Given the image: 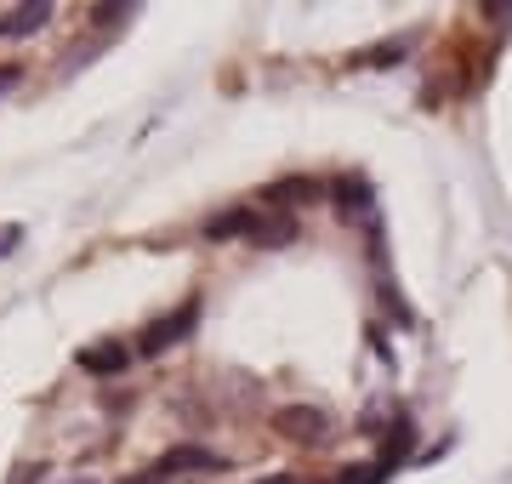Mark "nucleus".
<instances>
[{
	"label": "nucleus",
	"instance_id": "obj_4",
	"mask_svg": "<svg viewBox=\"0 0 512 484\" xmlns=\"http://www.w3.org/2000/svg\"><path fill=\"white\" fill-rule=\"evenodd\" d=\"M12 80H18V69H0V86H12Z\"/></svg>",
	"mask_w": 512,
	"mask_h": 484
},
{
	"label": "nucleus",
	"instance_id": "obj_3",
	"mask_svg": "<svg viewBox=\"0 0 512 484\" xmlns=\"http://www.w3.org/2000/svg\"><path fill=\"white\" fill-rule=\"evenodd\" d=\"M188 319H194V308H183L177 319H165V325H154V331L143 336V348H165V342H177V336L188 331Z\"/></svg>",
	"mask_w": 512,
	"mask_h": 484
},
{
	"label": "nucleus",
	"instance_id": "obj_2",
	"mask_svg": "<svg viewBox=\"0 0 512 484\" xmlns=\"http://www.w3.org/2000/svg\"><path fill=\"white\" fill-rule=\"evenodd\" d=\"M80 365H86V371H97V376H109V371H120V365H126V348H120V342H103V348H92Z\"/></svg>",
	"mask_w": 512,
	"mask_h": 484
},
{
	"label": "nucleus",
	"instance_id": "obj_1",
	"mask_svg": "<svg viewBox=\"0 0 512 484\" xmlns=\"http://www.w3.org/2000/svg\"><path fill=\"white\" fill-rule=\"evenodd\" d=\"M40 23H52V6H35V12H6L0 18V35H29Z\"/></svg>",
	"mask_w": 512,
	"mask_h": 484
}]
</instances>
